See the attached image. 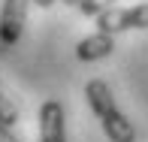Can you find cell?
Wrapping results in <instances>:
<instances>
[{
    "label": "cell",
    "instance_id": "1",
    "mask_svg": "<svg viewBox=\"0 0 148 142\" xmlns=\"http://www.w3.org/2000/svg\"><path fill=\"white\" fill-rule=\"evenodd\" d=\"M85 100H88L91 112L97 115V121L103 124V133L109 136V142H136V130L127 121V115L118 109V103H115L106 82L91 79L85 85Z\"/></svg>",
    "mask_w": 148,
    "mask_h": 142
},
{
    "label": "cell",
    "instance_id": "2",
    "mask_svg": "<svg viewBox=\"0 0 148 142\" xmlns=\"http://www.w3.org/2000/svg\"><path fill=\"white\" fill-rule=\"evenodd\" d=\"M97 27L106 33L121 30H145L148 27V3L130 6V9H106L97 15Z\"/></svg>",
    "mask_w": 148,
    "mask_h": 142
},
{
    "label": "cell",
    "instance_id": "3",
    "mask_svg": "<svg viewBox=\"0 0 148 142\" xmlns=\"http://www.w3.org/2000/svg\"><path fill=\"white\" fill-rule=\"evenodd\" d=\"M30 3L33 0H3V9H0V45L3 49H9L21 39Z\"/></svg>",
    "mask_w": 148,
    "mask_h": 142
},
{
    "label": "cell",
    "instance_id": "4",
    "mask_svg": "<svg viewBox=\"0 0 148 142\" xmlns=\"http://www.w3.org/2000/svg\"><path fill=\"white\" fill-rule=\"evenodd\" d=\"M39 142H66L64 106L58 100H45L42 109H39Z\"/></svg>",
    "mask_w": 148,
    "mask_h": 142
},
{
    "label": "cell",
    "instance_id": "5",
    "mask_svg": "<svg viewBox=\"0 0 148 142\" xmlns=\"http://www.w3.org/2000/svg\"><path fill=\"white\" fill-rule=\"evenodd\" d=\"M112 51H115V39H112V33L106 30H97L91 33V36H85L82 43L76 45V58L79 60H100V58H109Z\"/></svg>",
    "mask_w": 148,
    "mask_h": 142
},
{
    "label": "cell",
    "instance_id": "6",
    "mask_svg": "<svg viewBox=\"0 0 148 142\" xmlns=\"http://www.w3.org/2000/svg\"><path fill=\"white\" fill-rule=\"evenodd\" d=\"M0 121H3L6 127L18 124V109H15V106H12L6 97H3V91H0Z\"/></svg>",
    "mask_w": 148,
    "mask_h": 142
},
{
    "label": "cell",
    "instance_id": "7",
    "mask_svg": "<svg viewBox=\"0 0 148 142\" xmlns=\"http://www.w3.org/2000/svg\"><path fill=\"white\" fill-rule=\"evenodd\" d=\"M112 3H115V0H82V3H79V9H82L85 15H94V18H97L100 12H106Z\"/></svg>",
    "mask_w": 148,
    "mask_h": 142
},
{
    "label": "cell",
    "instance_id": "8",
    "mask_svg": "<svg viewBox=\"0 0 148 142\" xmlns=\"http://www.w3.org/2000/svg\"><path fill=\"white\" fill-rule=\"evenodd\" d=\"M0 142H18V139H15V133H12L9 127L3 124V121H0Z\"/></svg>",
    "mask_w": 148,
    "mask_h": 142
},
{
    "label": "cell",
    "instance_id": "9",
    "mask_svg": "<svg viewBox=\"0 0 148 142\" xmlns=\"http://www.w3.org/2000/svg\"><path fill=\"white\" fill-rule=\"evenodd\" d=\"M33 3L42 6V9H51V6H55V0H33Z\"/></svg>",
    "mask_w": 148,
    "mask_h": 142
},
{
    "label": "cell",
    "instance_id": "10",
    "mask_svg": "<svg viewBox=\"0 0 148 142\" xmlns=\"http://www.w3.org/2000/svg\"><path fill=\"white\" fill-rule=\"evenodd\" d=\"M64 3H66V6H79L82 0H64Z\"/></svg>",
    "mask_w": 148,
    "mask_h": 142
}]
</instances>
